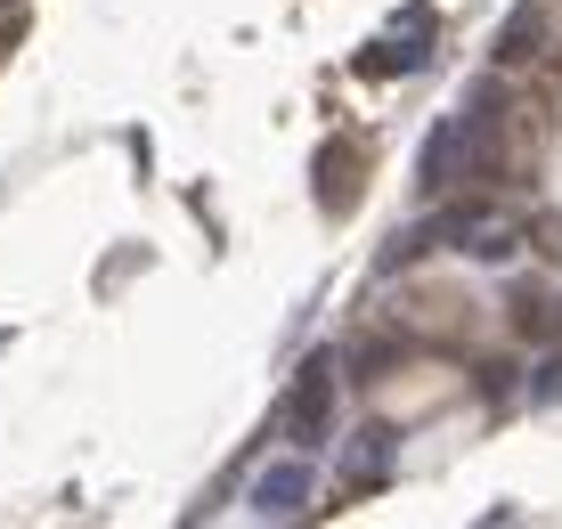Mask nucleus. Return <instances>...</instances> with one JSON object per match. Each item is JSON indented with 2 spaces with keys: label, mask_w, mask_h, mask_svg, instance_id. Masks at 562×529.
<instances>
[{
  "label": "nucleus",
  "mask_w": 562,
  "mask_h": 529,
  "mask_svg": "<svg viewBox=\"0 0 562 529\" xmlns=\"http://www.w3.org/2000/svg\"><path fill=\"white\" fill-rule=\"evenodd\" d=\"M481 155H490V131H481L464 106L440 114L432 139L416 147V180H424V195H457L464 180H481Z\"/></svg>",
  "instance_id": "1"
},
{
  "label": "nucleus",
  "mask_w": 562,
  "mask_h": 529,
  "mask_svg": "<svg viewBox=\"0 0 562 529\" xmlns=\"http://www.w3.org/2000/svg\"><path fill=\"white\" fill-rule=\"evenodd\" d=\"M326 424H335V359H302V375H294V391H285V440L302 448H326Z\"/></svg>",
  "instance_id": "2"
},
{
  "label": "nucleus",
  "mask_w": 562,
  "mask_h": 529,
  "mask_svg": "<svg viewBox=\"0 0 562 529\" xmlns=\"http://www.w3.org/2000/svg\"><path fill=\"white\" fill-rule=\"evenodd\" d=\"M432 66V33H424V0H408L400 9V33L392 42H367L351 57V74H367V82H400V74H424Z\"/></svg>",
  "instance_id": "3"
},
{
  "label": "nucleus",
  "mask_w": 562,
  "mask_h": 529,
  "mask_svg": "<svg viewBox=\"0 0 562 529\" xmlns=\"http://www.w3.org/2000/svg\"><path fill=\"white\" fill-rule=\"evenodd\" d=\"M310 171H318V212H335V221H342V212L359 204V171H367V147H359V139H326Z\"/></svg>",
  "instance_id": "4"
},
{
  "label": "nucleus",
  "mask_w": 562,
  "mask_h": 529,
  "mask_svg": "<svg viewBox=\"0 0 562 529\" xmlns=\"http://www.w3.org/2000/svg\"><path fill=\"white\" fill-rule=\"evenodd\" d=\"M310 488H318V481H310V457L294 448L285 464H269V473L254 481V514H261V521H294L302 505H310Z\"/></svg>",
  "instance_id": "5"
},
{
  "label": "nucleus",
  "mask_w": 562,
  "mask_h": 529,
  "mask_svg": "<svg viewBox=\"0 0 562 529\" xmlns=\"http://www.w3.org/2000/svg\"><path fill=\"white\" fill-rule=\"evenodd\" d=\"M547 49V0H521V9L506 16V25H497V66H530V57Z\"/></svg>",
  "instance_id": "6"
},
{
  "label": "nucleus",
  "mask_w": 562,
  "mask_h": 529,
  "mask_svg": "<svg viewBox=\"0 0 562 529\" xmlns=\"http://www.w3.org/2000/svg\"><path fill=\"white\" fill-rule=\"evenodd\" d=\"M440 245H449V204H440V212H432V221H416V228H400V237H392V245H383V261H375V269H383V278H400V269H416V261H424V252H440Z\"/></svg>",
  "instance_id": "7"
},
{
  "label": "nucleus",
  "mask_w": 562,
  "mask_h": 529,
  "mask_svg": "<svg viewBox=\"0 0 562 529\" xmlns=\"http://www.w3.org/2000/svg\"><path fill=\"white\" fill-rule=\"evenodd\" d=\"M392 457H400V432H392V424H367L342 473H351V488H383V481H392Z\"/></svg>",
  "instance_id": "8"
},
{
  "label": "nucleus",
  "mask_w": 562,
  "mask_h": 529,
  "mask_svg": "<svg viewBox=\"0 0 562 529\" xmlns=\"http://www.w3.org/2000/svg\"><path fill=\"white\" fill-rule=\"evenodd\" d=\"M530 399H538V407H554V399H562V350L530 367Z\"/></svg>",
  "instance_id": "9"
}]
</instances>
